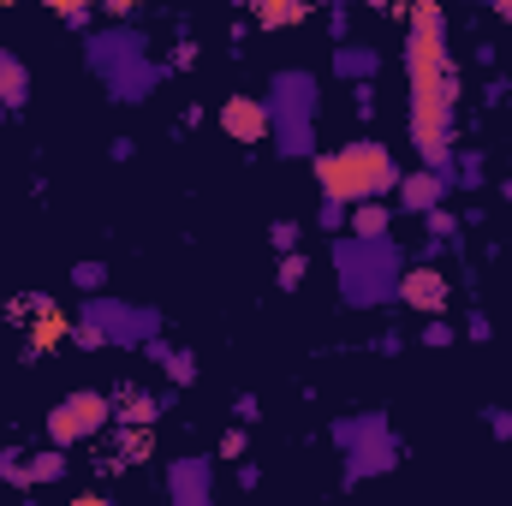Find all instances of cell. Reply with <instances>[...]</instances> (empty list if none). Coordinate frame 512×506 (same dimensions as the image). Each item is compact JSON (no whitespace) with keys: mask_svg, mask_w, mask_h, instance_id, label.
Here are the masks:
<instances>
[{"mask_svg":"<svg viewBox=\"0 0 512 506\" xmlns=\"http://www.w3.org/2000/svg\"><path fill=\"white\" fill-rule=\"evenodd\" d=\"M405 66H411V143L435 173H453V96H459V72L441 36V6L417 0L411 12V42H405Z\"/></svg>","mask_w":512,"mask_h":506,"instance_id":"6da1fadb","label":"cell"},{"mask_svg":"<svg viewBox=\"0 0 512 506\" xmlns=\"http://www.w3.org/2000/svg\"><path fill=\"white\" fill-rule=\"evenodd\" d=\"M316 185L322 197H340V203H364V197H382L399 185V167L382 143H346L340 155H316Z\"/></svg>","mask_w":512,"mask_h":506,"instance_id":"7a4b0ae2","label":"cell"},{"mask_svg":"<svg viewBox=\"0 0 512 506\" xmlns=\"http://www.w3.org/2000/svg\"><path fill=\"white\" fill-rule=\"evenodd\" d=\"M334 268H340V292L358 310H370L382 298H399V251L387 239H352V245L340 239L334 245Z\"/></svg>","mask_w":512,"mask_h":506,"instance_id":"3957f363","label":"cell"},{"mask_svg":"<svg viewBox=\"0 0 512 506\" xmlns=\"http://www.w3.org/2000/svg\"><path fill=\"white\" fill-rule=\"evenodd\" d=\"M268 120H274V149L280 155H310L316 143V84L310 72H280L274 96H268Z\"/></svg>","mask_w":512,"mask_h":506,"instance_id":"277c9868","label":"cell"},{"mask_svg":"<svg viewBox=\"0 0 512 506\" xmlns=\"http://www.w3.org/2000/svg\"><path fill=\"white\" fill-rule=\"evenodd\" d=\"M90 66L108 78V90H114L120 102H137V96H149V84H155V66L143 60V42H137L131 30L90 36Z\"/></svg>","mask_w":512,"mask_h":506,"instance_id":"5b68a950","label":"cell"},{"mask_svg":"<svg viewBox=\"0 0 512 506\" xmlns=\"http://www.w3.org/2000/svg\"><path fill=\"white\" fill-rule=\"evenodd\" d=\"M334 441L346 447V483H364V477H382L393 471V441H387V417L370 411V417H340L334 423Z\"/></svg>","mask_w":512,"mask_h":506,"instance_id":"8992f818","label":"cell"},{"mask_svg":"<svg viewBox=\"0 0 512 506\" xmlns=\"http://www.w3.org/2000/svg\"><path fill=\"white\" fill-rule=\"evenodd\" d=\"M108 417H114V399L96 393V387H78V393H66V399L48 411V441H54V447H78V441L102 435Z\"/></svg>","mask_w":512,"mask_h":506,"instance_id":"52a82bcc","label":"cell"},{"mask_svg":"<svg viewBox=\"0 0 512 506\" xmlns=\"http://www.w3.org/2000/svg\"><path fill=\"white\" fill-rule=\"evenodd\" d=\"M161 483H167V495L179 506H209V495H215V465L209 459H173Z\"/></svg>","mask_w":512,"mask_h":506,"instance_id":"ba28073f","label":"cell"},{"mask_svg":"<svg viewBox=\"0 0 512 506\" xmlns=\"http://www.w3.org/2000/svg\"><path fill=\"white\" fill-rule=\"evenodd\" d=\"M268 102H256V96H227L221 102V131L233 137V143H262L268 137Z\"/></svg>","mask_w":512,"mask_h":506,"instance_id":"9c48e42d","label":"cell"},{"mask_svg":"<svg viewBox=\"0 0 512 506\" xmlns=\"http://www.w3.org/2000/svg\"><path fill=\"white\" fill-rule=\"evenodd\" d=\"M399 304H411V310H423V316L447 310V274H441V268H411V274H399Z\"/></svg>","mask_w":512,"mask_h":506,"instance_id":"30bf717a","label":"cell"},{"mask_svg":"<svg viewBox=\"0 0 512 506\" xmlns=\"http://www.w3.org/2000/svg\"><path fill=\"white\" fill-rule=\"evenodd\" d=\"M453 185V173H411V179H399V209H411V215H429L435 209V197Z\"/></svg>","mask_w":512,"mask_h":506,"instance_id":"8fae6325","label":"cell"},{"mask_svg":"<svg viewBox=\"0 0 512 506\" xmlns=\"http://www.w3.org/2000/svg\"><path fill=\"white\" fill-rule=\"evenodd\" d=\"M334 72L352 78V84H370V78L382 72V54L364 48V42H340V48H334Z\"/></svg>","mask_w":512,"mask_h":506,"instance_id":"7c38bea8","label":"cell"},{"mask_svg":"<svg viewBox=\"0 0 512 506\" xmlns=\"http://www.w3.org/2000/svg\"><path fill=\"white\" fill-rule=\"evenodd\" d=\"M24 96H30V72L18 54L0 48V108H24Z\"/></svg>","mask_w":512,"mask_h":506,"instance_id":"4fadbf2b","label":"cell"},{"mask_svg":"<svg viewBox=\"0 0 512 506\" xmlns=\"http://www.w3.org/2000/svg\"><path fill=\"white\" fill-rule=\"evenodd\" d=\"M310 12V0H256V18L268 24V30H280V24H298Z\"/></svg>","mask_w":512,"mask_h":506,"instance_id":"5bb4252c","label":"cell"},{"mask_svg":"<svg viewBox=\"0 0 512 506\" xmlns=\"http://www.w3.org/2000/svg\"><path fill=\"white\" fill-rule=\"evenodd\" d=\"M352 233H358V239H387V209L364 197V203H358V215H352Z\"/></svg>","mask_w":512,"mask_h":506,"instance_id":"9a60e30c","label":"cell"},{"mask_svg":"<svg viewBox=\"0 0 512 506\" xmlns=\"http://www.w3.org/2000/svg\"><path fill=\"white\" fill-rule=\"evenodd\" d=\"M60 477H66V453H60V447L30 465V483H60Z\"/></svg>","mask_w":512,"mask_h":506,"instance_id":"2e32d148","label":"cell"},{"mask_svg":"<svg viewBox=\"0 0 512 506\" xmlns=\"http://www.w3.org/2000/svg\"><path fill=\"white\" fill-rule=\"evenodd\" d=\"M149 352H155V364H167V376H173V381H191V376H197L185 352H173V346H149Z\"/></svg>","mask_w":512,"mask_h":506,"instance_id":"e0dca14e","label":"cell"},{"mask_svg":"<svg viewBox=\"0 0 512 506\" xmlns=\"http://www.w3.org/2000/svg\"><path fill=\"white\" fill-rule=\"evenodd\" d=\"M304 274H310V262H304V256H286V262H280V286H286V292H298V286H304Z\"/></svg>","mask_w":512,"mask_h":506,"instance_id":"ac0fdd59","label":"cell"},{"mask_svg":"<svg viewBox=\"0 0 512 506\" xmlns=\"http://www.w3.org/2000/svg\"><path fill=\"white\" fill-rule=\"evenodd\" d=\"M48 6H54V12H60V18H66V24H84V18H90V6H96V0H48Z\"/></svg>","mask_w":512,"mask_h":506,"instance_id":"d6986e66","label":"cell"},{"mask_svg":"<svg viewBox=\"0 0 512 506\" xmlns=\"http://www.w3.org/2000/svg\"><path fill=\"white\" fill-rule=\"evenodd\" d=\"M0 477H6V483H30V465H24L18 453H0Z\"/></svg>","mask_w":512,"mask_h":506,"instance_id":"ffe728a7","label":"cell"},{"mask_svg":"<svg viewBox=\"0 0 512 506\" xmlns=\"http://www.w3.org/2000/svg\"><path fill=\"white\" fill-rule=\"evenodd\" d=\"M78 286L96 292V286H102V262H78Z\"/></svg>","mask_w":512,"mask_h":506,"instance_id":"44dd1931","label":"cell"},{"mask_svg":"<svg viewBox=\"0 0 512 506\" xmlns=\"http://www.w3.org/2000/svg\"><path fill=\"white\" fill-rule=\"evenodd\" d=\"M447 340H453V328H447V322H429V328H423V346H447Z\"/></svg>","mask_w":512,"mask_h":506,"instance_id":"7402d4cb","label":"cell"},{"mask_svg":"<svg viewBox=\"0 0 512 506\" xmlns=\"http://www.w3.org/2000/svg\"><path fill=\"white\" fill-rule=\"evenodd\" d=\"M489 429H495L501 441H512V411H489Z\"/></svg>","mask_w":512,"mask_h":506,"instance_id":"603a6c76","label":"cell"},{"mask_svg":"<svg viewBox=\"0 0 512 506\" xmlns=\"http://www.w3.org/2000/svg\"><path fill=\"white\" fill-rule=\"evenodd\" d=\"M274 245H280V251H292V245H298V227H292V221H280V227H274Z\"/></svg>","mask_w":512,"mask_h":506,"instance_id":"cb8c5ba5","label":"cell"},{"mask_svg":"<svg viewBox=\"0 0 512 506\" xmlns=\"http://www.w3.org/2000/svg\"><path fill=\"white\" fill-rule=\"evenodd\" d=\"M221 453H227V459H239V453H245V429H233V435H221Z\"/></svg>","mask_w":512,"mask_h":506,"instance_id":"d4e9b609","label":"cell"},{"mask_svg":"<svg viewBox=\"0 0 512 506\" xmlns=\"http://www.w3.org/2000/svg\"><path fill=\"white\" fill-rule=\"evenodd\" d=\"M233 417H239V423H256V399H251V393H245V399L233 405Z\"/></svg>","mask_w":512,"mask_h":506,"instance_id":"484cf974","label":"cell"},{"mask_svg":"<svg viewBox=\"0 0 512 506\" xmlns=\"http://www.w3.org/2000/svg\"><path fill=\"white\" fill-rule=\"evenodd\" d=\"M102 6H108V12H120V18H126L131 6H137V0H102Z\"/></svg>","mask_w":512,"mask_h":506,"instance_id":"4316f807","label":"cell"},{"mask_svg":"<svg viewBox=\"0 0 512 506\" xmlns=\"http://www.w3.org/2000/svg\"><path fill=\"white\" fill-rule=\"evenodd\" d=\"M495 12H501V18H512V0H495Z\"/></svg>","mask_w":512,"mask_h":506,"instance_id":"83f0119b","label":"cell"}]
</instances>
